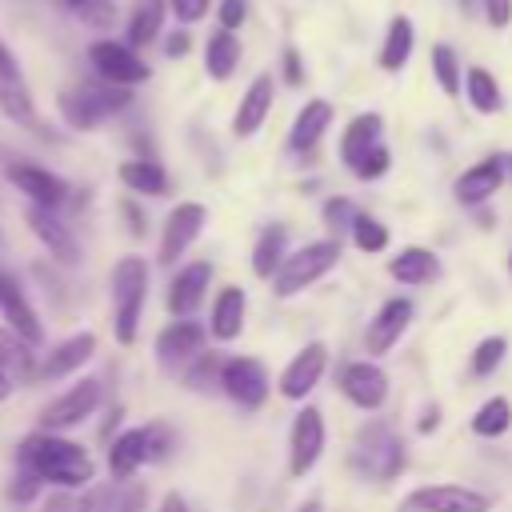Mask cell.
Here are the masks:
<instances>
[{
    "label": "cell",
    "instance_id": "obj_25",
    "mask_svg": "<svg viewBox=\"0 0 512 512\" xmlns=\"http://www.w3.org/2000/svg\"><path fill=\"white\" fill-rule=\"evenodd\" d=\"M328 124H332V104H328V100H308V104L296 112L292 128H288V148H292V152H308V148L328 132Z\"/></svg>",
    "mask_w": 512,
    "mask_h": 512
},
{
    "label": "cell",
    "instance_id": "obj_48",
    "mask_svg": "<svg viewBox=\"0 0 512 512\" xmlns=\"http://www.w3.org/2000/svg\"><path fill=\"white\" fill-rule=\"evenodd\" d=\"M188 48H192V40H188V32H172V36L164 40V52H168L172 60H180V56H188Z\"/></svg>",
    "mask_w": 512,
    "mask_h": 512
},
{
    "label": "cell",
    "instance_id": "obj_41",
    "mask_svg": "<svg viewBox=\"0 0 512 512\" xmlns=\"http://www.w3.org/2000/svg\"><path fill=\"white\" fill-rule=\"evenodd\" d=\"M388 164H392V160H388V148H384V144H376V148H372V152H368L352 172H356L360 180H380V176L388 172Z\"/></svg>",
    "mask_w": 512,
    "mask_h": 512
},
{
    "label": "cell",
    "instance_id": "obj_39",
    "mask_svg": "<svg viewBox=\"0 0 512 512\" xmlns=\"http://www.w3.org/2000/svg\"><path fill=\"white\" fill-rule=\"evenodd\" d=\"M504 352H508V340H504V336H484V340L476 344V352H472V360H468V368H472V376H492V372L500 368V360H504Z\"/></svg>",
    "mask_w": 512,
    "mask_h": 512
},
{
    "label": "cell",
    "instance_id": "obj_12",
    "mask_svg": "<svg viewBox=\"0 0 512 512\" xmlns=\"http://www.w3.org/2000/svg\"><path fill=\"white\" fill-rule=\"evenodd\" d=\"M340 392H344L356 408L376 412V408L388 400V376H384V368L372 364V360H352V364L340 368Z\"/></svg>",
    "mask_w": 512,
    "mask_h": 512
},
{
    "label": "cell",
    "instance_id": "obj_31",
    "mask_svg": "<svg viewBox=\"0 0 512 512\" xmlns=\"http://www.w3.org/2000/svg\"><path fill=\"white\" fill-rule=\"evenodd\" d=\"M120 180L140 196H168V172L156 160H124Z\"/></svg>",
    "mask_w": 512,
    "mask_h": 512
},
{
    "label": "cell",
    "instance_id": "obj_15",
    "mask_svg": "<svg viewBox=\"0 0 512 512\" xmlns=\"http://www.w3.org/2000/svg\"><path fill=\"white\" fill-rule=\"evenodd\" d=\"M8 180L16 184V192H24L32 204L40 208H60L68 200V184L48 172V168H36V164H8Z\"/></svg>",
    "mask_w": 512,
    "mask_h": 512
},
{
    "label": "cell",
    "instance_id": "obj_16",
    "mask_svg": "<svg viewBox=\"0 0 512 512\" xmlns=\"http://www.w3.org/2000/svg\"><path fill=\"white\" fill-rule=\"evenodd\" d=\"M0 316H4V324L20 336V340H28V344H40L44 340V328H40V320H36V308L28 304V296L20 292V284L0 268Z\"/></svg>",
    "mask_w": 512,
    "mask_h": 512
},
{
    "label": "cell",
    "instance_id": "obj_2",
    "mask_svg": "<svg viewBox=\"0 0 512 512\" xmlns=\"http://www.w3.org/2000/svg\"><path fill=\"white\" fill-rule=\"evenodd\" d=\"M132 104V88H120V84H108V80H88L80 88H68L60 92V116L68 128H80V132H92L100 128L108 116L124 112Z\"/></svg>",
    "mask_w": 512,
    "mask_h": 512
},
{
    "label": "cell",
    "instance_id": "obj_17",
    "mask_svg": "<svg viewBox=\"0 0 512 512\" xmlns=\"http://www.w3.org/2000/svg\"><path fill=\"white\" fill-rule=\"evenodd\" d=\"M500 184H504V160H500V156H488V160H476L472 168H464V172L456 176L452 192H456L460 204L476 208V204L492 200V196L500 192Z\"/></svg>",
    "mask_w": 512,
    "mask_h": 512
},
{
    "label": "cell",
    "instance_id": "obj_38",
    "mask_svg": "<svg viewBox=\"0 0 512 512\" xmlns=\"http://www.w3.org/2000/svg\"><path fill=\"white\" fill-rule=\"evenodd\" d=\"M352 244H356L360 252H384V248H388V228H384L376 216L356 212V220H352Z\"/></svg>",
    "mask_w": 512,
    "mask_h": 512
},
{
    "label": "cell",
    "instance_id": "obj_55",
    "mask_svg": "<svg viewBox=\"0 0 512 512\" xmlns=\"http://www.w3.org/2000/svg\"><path fill=\"white\" fill-rule=\"evenodd\" d=\"M296 512H320V500H308L304 508H296Z\"/></svg>",
    "mask_w": 512,
    "mask_h": 512
},
{
    "label": "cell",
    "instance_id": "obj_49",
    "mask_svg": "<svg viewBox=\"0 0 512 512\" xmlns=\"http://www.w3.org/2000/svg\"><path fill=\"white\" fill-rule=\"evenodd\" d=\"M284 80H288V84H300V80H304V68H300L296 48H284Z\"/></svg>",
    "mask_w": 512,
    "mask_h": 512
},
{
    "label": "cell",
    "instance_id": "obj_33",
    "mask_svg": "<svg viewBox=\"0 0 512 512\" xmlns=\"http://www.w3.org/2000/svg\"><path fill=\"white\" fill-rule=\"evenodd\" d=\"M116 508V492L112 488H84V496L76 492H60L48 500V512H112Z\"/></svg>",
    "mask_w": 512,
    "mask_h": 512
},
{
    "label": "cell",
    "instance_id": "obj_5",
    "mask_svg": "<svg viewBox=\"0 0 512 512\" xmlns=\"http://www.w3.org/2000/svg\"><path fill=\"white\" fill-rule=\"evenodd\" d=\"M492 496L464 488V484H424L412 488L396 512H488Z\"/></svg>",
    "mask_w": 512,
    "mask_h": 512
},
{
    "label": "cell",
    "instance_id": "obj_7",
    "mask_svg": "<svg viewBox=\"0 0 512 512\" xmlns=\"http://www.w3.org/2000/svg\"><path fill=\"white\" fill-rule=\"evenodd\" d=\"M320 452H324V416H320V408L304 404L292 420V432H288V472L296 480L308 476L312 464L320 460Z\"/></svg>",
    "mask_w": 512,
    "mask_h": 512
},
{
    "label": "cell",
    "instance_id": "obj_50",
    "mask_svg": "<svg viewBox=\"0 0 512 512\" xmlns=\"http://www.w3.org/2000/svg\"><path fill=\"white\" fill-rule=\"evenodd\" d=\"M0 76H20V64H16V56L8 52L4 40H0Z\"/></svg>",
    "mask_w": 512,
    "mask_h": 512
},
{
    "label": "cell",
    "instance_id": "obj_20",
    "mask_svg": "<svg viewBox=\"0 0 512 512\" xmlns=\"http://www.w3.org/2000/svg\"><path fill=\"white\" fill-rule=\"evenodd\" d=\"M28 228L36 232V240L48 248V256H56L60 264H76V240L68 232V224L56 216V208H28Z\"/></svg>",
    "mask_w": 512,
    "mask_h": 512
},
{
    "label": "cell",
    "instance_id": "obj_34",
    "mask_svg": "<svg viewBox=\"0 0 512 512\" xmlns=\"http://www.w3.org/2000/svg\"><path fill=\"white\" fill-rule=\"evenodd\" d=\"M464 96H468V104L476 108V112H500V84H496V76L488 72V68H468L464 72Z\"/></svg>",
    "mask_w": 512,
    "mask_h": 512
},
{
    "label": "cell",
    "instance_id": "obj_4",
    "mask_svg": "<svg viewBox=\"0 0 512 512\" xmlns=\"http://www.w3.org/2000/svg\"><path fill=\"white\" fill-rule=\"evenodd\" d=\"M336 260H340V240H312V244L288 252L284 264H280V272L272 276V280H276V296H296V292H304V288L316 284L328 268H336Z\"/></svg>",
    "mask_w": 512,
    "mask_h": 512
},
{
    "label": "cell",
    "instance_id": "obj_27",
    "mask_svg": "<svg viewBox=\"0 0 512 512\" xmlns=\"http://www.w3.org/2000/svg\"><path fill=\"white\" fill-rule=\"evenodd\" d=\"M148 460V428H128V432H120L116 440H112V448H108V468H112V476H132L140 464Z\"/></svg>",
    "mask_w": 512,
    "mask_h": 512
},
{
    "label": "cell",
    "instance_id": "obj_45",
    "mask_svg": "<svg viewBox=\"0 0 512 512\" xmlns=\"http://www.w3.org/2000/svg\"><path fill=\"white\" fill-rule=\"evenodd\" d=\"M168 448H172V432L164 424H152L148 428V460H164Z\"/></svg>",
    "mask_w": 512,
    "mask_h": 512
},
{
    "label": "cell",
    "instance_id": "obj_23",
    "mask_svg": "<svg viewBox=\"0 0 512 512\" xmlns=\"http://www.w3.org/2000/svg\"><path fill=\"white\" fill-rule=\"evenodd\" d=\"M380 128H384V120H380L376 112L352 116L348 128H344V136H340V160H344L348 168H356V164L380 144Z\"/></svg>",
    "mask_w": 512,
    "mask_h": 512
},
{
    "label": "cell",
    "instance_id": "obj_19",
    "mask_svg": "<svg viewBox=\"0 0 512 512\" xmlns=\"http://www.w3.org/2000/svg\"><path fill=\"white\" fill-rule=\"evenodd\" d=\"M272 96H276L272 76H268V72H260V76L244 88V96H240V104H236L232 132H236V136H256V132H260V124H264V120H268V112H272Z\"/></svg>",
    "mask_w": 512,
    "mask_h": 512
},
{
    "label": "cell",
    "instance_id": "obj_10",
    "mask_svg": "<svg viewBox=\"0 0 512 512\" xmlns=\"http://www.w3.org/2000/svg\"><path fill=\"white\" fill-rule=\"evenodd\" d=\"M204 220H208L204 204H196V200L176 204V208L168 212V220H164V236H160V264H176V256H184V252H188V244L204 232Z\"/></svg>",
    "mask_w": 512,
    "mask_h": 512
},
{
    "label": "cell",
    "instance_id": "obj_29",
    "mask_svg": "<svg viewBox=\"0 0 512 512\" xmlns=\"http://www.w3.org/2000/svg\"><path fill=\"white\" fill-rule=\"evenodd\" d=\"M236 64H240V40H236V32L216 28L208 36V44H204V72L212 80H228L236 72Z\"/></svg>",
    "mask_w": 512,
    "mask_h": 512
},
{
    "label": "cell",
    "instance_id": "obj_3",
    "mask_svg": "<svg viewBox=\"0 0 512 512\" xmlns=\"http://www.w3.org/2000/svg\"><path fill=\"white\" fill-rule=\"evenodd\" d=\"M144 300H148V264H144V256H120L116 268H112V320H116L112 328H116L120 344L136 340Z\"/></svg>",
    "mask_w": 512,
    "mask_h": 512
},
{
    "label": "cell",
    "instance_id": "obj_30",
    "mask_svg": "<svg viewBox=\"0 0 512 512\" xmlns=\"http://www.w3.org/2000/svg\"><path fill=\"white\" fill-rule=\"evenodd\" d=\"M284 244H288V228L284 224H272V228H264L260 232V240H256V248H252V272L260 276V280H272L276 272H280V264H284Z\"/></svg>",
    "mask_w": 512,
    "mask_h": 512
},
{
    "label": "cell",
    "instance_id": "obj_46",
    "mask_svg": "<svg viewBox=\"0 0 512 512\" xmlns=\"http://www.w3.org/2000/svg\"><path fill=\"white\" fill-rule=\"evenodd\" d=\"M484 20L492 28H508L512 24V0H484Z\"/></svg>",
    "mask_w": 512,
    "mask_h": 512
},
{
    "label": "cell",
    "instance_id": "obj_8",
    "mask_svg": "<svg viewBox=\"0 0 512 512\" xmlns=\"http://www.w3.org/2000/svg\"><path fill=\"white\" fill-rule=\"evenodd\" d=\"M96 404H100V380H80V384H72L64 396H56L44 412H40V424H44V432H64V428H76L80 420H88L92 412H96Z\"/></svg>",
    "mask_w": 512,
    "mask_h": 512
},
{
    "label": "cell",
    "instance_id": "obj_53",
    "mask_svg": "<svg viewBox=\"0 0 512 512\" xmlns=\"http://www.w3.org/2000/svg\"><path fill=\"white\" fill-rule=\"evenodd\" d=\"M12 384H16V376H12V372H8L4 364H0V400H4L8 392H12Z\"/></svg>",
    "mask_w": 512,
    "mask_h": 512
},
{
    "label": "cell",
    "instance_id": "obj_6",
    "mask_svg": "<svg viewBox=\"0 0 512 512\" xmlns=\"http://www.w3.org/2000/svg\"><path fill=\"white\" fill-rule=\"evenodd\" d=\"M88 60H92L96 76L108 80V84L136 88V84L148 80V64L136 56L132 44H120V40H92V44H88Z\"/></svg>",
    "mask_w": 512,
    "mask_h": 512
},
{
    "label": "cell",
    "instance_id": "obj_43",
    "mask_svg": "<svg viewBox=\"0 0 512 512\" xmlns=\"http://www.w3.org/2000/svg\"><path fill=\"white\" fill-rule=\"evenodd\" d=\"M216 16H220V28L236 32V28H240V24L248 20V0H220Z\"/></svg>",
    "mask_w": 512,
    "mask_h": 512
},
{
    "label": "cell",
    "instance_id": "obj_36",
    "mask_svg": "<svg viewBox=\"0 0 512 512\" xmlns=\"http://www.w3.org/2000/svg\"><path fill=\"white\" fill-rule=\"evenodd\" d=\"M28 348H32V344L20 340L12 328L0 332V364H4L16 380H36V364H32V352H28Z\"/></svg>",
    "mask_w": 512,
    "mask_h": 512
},
{
    "label": "cell",
    "instance_id": "obj_42",
    "mask_svg": "<svg viewBox=\"0 0 512 512\" xmlns=\"http://www.w3.org/2000/svg\"><path fill=\"white\" fill-rule=\"evenodd\" d=\"M36 492H40V476H36L32 468H24V464H20V472H16V480L8 484V496H12L16 504H28V500H32Z\"/></svg>",
    "mask_w": 512,
    "mask_h": 512
},
{
    "label": "cell",
    "instance_id": "obj_44",
    "mask_svg": "<svg viewBox=\"0 0 512 512\" xmlns=\"http://www.w3.org/2000/svg\"><path fill=\"white\" fill-rule=\"evenodd\" d=\"M208 4H212V0H168V8L176 12L180 24H196V20H204V16H208Z\"/></svg>",
    "mask_w": 512,
    "mask_h": 512
},
{
    "label": "cell",
    "instance_id": "obj_57",
    "mask_svg": "<svg viewBox=\"0 0 512 512\" xmlns=\"http://www.w3.org/2000/svg\"><path fill=\"white\" fill-rule=\"evenodd\" d=\"M508 272H512V256H508Z\"/></svg>",
    "mask_w": 512,
    "mask_h": 512
},
{
    "label": "cell",
    "instance_id": "obj_58",
    "mask_svg": "<svg viewBox=\"0 0 512 512\" xmlns=\"http://www.w3.org/2000/svg\"><path fill=\"white\" fill-rule=\"evenodd\" d=\"M0 244H4V236H0Z\"/></svg>",
    "mask_w": 512,
    "mask_h": 512
},
{
    "label": "cell",
    "instance_id": "obj_37",
    "mask_svg": "<svg viewBox=\"0 0 512 512\" xmlns=\"http://www.w3.org/2000/svg\"><path fill=\"white\" fill-rule=\"evenodd\" d=\"M432 80L440 84L444 96H460V60H456V48L452 44H432Z\"/></svg>",
    "mask_w": 512,
    "mask_h": 512
},
{
    "label": "cell",
    "instance_id": "obj_11",
    "mask_svg": "<svg viewBox=\"0 0 512 512\" xmlns=\"http://www.w3.org/2000/svg\"><path fill=\"white\" fill-rule=\"evenodd\" d=\"M204 340H208V328L200 320H188V316H176L160 336H156V356L164 368H176V364H188L196 356H204Z\"/></svg>",
    "mask_w": 512,
    "mask_h": 512
},
{
    "label": "cell",
    "instance_id": "obj_22",
    "mask_svg": "<svg viewBox=\"0 0 512 512\" xmlns=\"http://www.w3.org/2000/svg\"><path fill=\"white\" fill-rule=\"evenodd\" d=\"M244 312H248V296H244V288H236V284L220 288L216 300H212L208 332H212L216 340H236L240 328H244Z\"/></svg>",
    "mask_w": 512,
    "mask_h": 512
},
{
    "label": "cell",
    "instance_id": "obj_14",
    "mask_svg": "<svg viewBox=\"0 0 512 512\" xmlns=\"http://www.w3.org/2000/svg\"><path fill=\"white\" fill-rule=\"evenodd\" d=\"M408 320H412V300H404V296H392V300H384L380 304V312L368 320V332H364V348L372 352V356H384L400 336H404V328H408Z\"/></svg>",
    "mask_w": 512,
    "mask_h": 512
},
{
    "label": "cell",
    "instance_id": "obj_21",
    "mask_svg": "<svg viewBox=\"0 0 512 512\" xmlns=\"http://www.w3.org/2000/svg\"><path fill=\"white\" fill-rule=\"evenodd\" d=\"M92 352H96V336H92V332H76V336L60 340V344L40 360L36 376H40V380H60V376L76 372L84 360H92Z\"/></svg>",
    "mask_w": 512,
    "mask_h": 512
},
{
    "label": "cell",
    "instance_id": "obj_24",
    "mask_svg": "<svg viewBox=\"0 0 512 512\" xmlns=\"http://www.w3.org/2000/svg\"><path fill=\"white\" fill-rule=\"evenodd\" d=\"M388 272H392V280L416 288V284H432V280L440 276V260H436L428 248L408 244V248H400V252L388 260Z\"/></svg>",
    "mask_w": 512,
    "mask_h": 512
},
{
    "label": "cell",
    "instance_id": "obj_40",
    "mask_svg": "<svg viewBox=\"0 0 512 512\" xmlns=\"http://www.w3.org/2000/svg\"><path fill=\"white\" fill-rule=\"evenodd\" d=\"M352 220H356V208H352V200H344V196H336V200H328L324 204V224L332 228V232H352Z\"/></svg>",
    "mask_w": 512,
    "mask_h": 512
},
{
    "label": "cell",
    "instance_id": "obj_1",
    "mask_svg": "<svg viewBox=\"0 0 512 512\" xmlns=\"http://www.w3.org/2000/svg\"><path fill=\"white\" fill-rule=\"evenodd\" d=\"M20 464L32 468V472L40 476V484H56L60 492H80V488H88L92 476H96L92 456H88L80 444H72V440H64V436H52V432L28 436V440L20 444Z\"/></svg>",
    "mask_w": 512,
    "mask_h": 512
},
{
    "label": "cell",
    "instance_id": "obj_51",
    "mask_svg": "<svg viewBox=\"0 0 512 512\" xmlns=\"http://www.w3.org/2000/svg\"><path fill=\"white\" fill-rule=\"evenodd\" d=\"M160 512H188V504H184L176 492H168V496L160 500Z\"/></svg>",
    "mask_w": 512,
    "mask_h": 512
},
{
    "label": "cell",
    "instance_id": "obj_32",
    "mask_svg": "<svg viewBox=\"0 0 512 512\" xmlns=\"http://www.w3.org/2000/svg\"><path fill=\"white\" fill-rule=\"evenodd\" d=\"M0 112L24 128H36V104L28 96L24 76H0Z\"/></svg>",
    "mask_w": 512,
    "mask_h": 512
},
{
    "label": "cell",
    "instance_id": "obj_18",
    "mask_svg": "<svg viewBox=\"0 0 512 512\" xmlns=\"http://www.w3.org/2000/svg\"><path fill=\"white\" fill-rule=\"evenodd\" d=\"M208 284H212V264L208 260H196V264L180 268L168 284V312L172 316H192L200 308V300L208 296Z\"/></svg>",
    "mask_w": 512,
    "mask_h": 512
},
{
    "label": "cell",
    "instance_id": "obj_9",
    "mask_svg": "<svg viewBox=\"0 0 512 512\" xmlns=\"http://www.w3.org/2000/svg\"><path fill=\"white\" fill-rule=\"evenodd\" d=\"M220 388L240 404V408H260L268 400V372L252 356H232L220 368Z\"/></svg>",
    "mask_w": 512,
    "mask_h": 512
},
{
    "label": "cell",
    "instance_id": "obj_52",
    "mask_svg": "<svg viewBox=\"0 0 512 512\" xmlns=\"http://www.w3.org/2000/svg\"><path fill=\"white\" fill-rule=\"evenodd\" d=\"M436 428H440V412H436V408H428V412H424V420H420V432H436Z\"/></svg>",
    "mask_w": 512,
    "mask_h": 512
},
{
    "label": "cell",
    "instance_id": "obj_26",
    "mask_svg": "<svg viewBox=\"0 0 512 512\" xmlns=\"http://www.w3.org/2000/svg\"><path fill=\"white\" fill-rule=\"evenodd\" d=\"M412 48H416L412 20L408 16H392L388 20V32H384V44H380V68L384 72H400L412 60Z\"/></svg>",
    "mask_w": 512,
    "mask_h": 512
},
{
    "label": "cell",
    "instance_id": "obj_35",
    "mask_svg": "<svg viewBox=\"0 0 512 512\" xmlns=\"http://www.w3.org/2000/svg\"><path fill=\"white\" fill-rule=\"evenodd\" d=\"M508 428H512V404H508L504 396L484 400V404L476 408V416H472V432L484 436V440H496V436H504Z\"/></svg>",
    "mask_w": 512,
    "mask_h": 512
},
{
    "label": "cell",
    "instance_id": "obj_28",
    "mask_svg": "<svg viewBox=\"0 0 512 512\" xmlns=\"http://www.w3.org/2000/svg\"><path fill=\"white\" fill-rule=\"evenodd\" d=\"M164 16H168V0H132V12H128V44L132 48H144L160 36L164 28Z\"/></svg>",
    "mask_w": 512,
    "mask_h": 512
},
{
    "label": "cell",
    "instance_id": "obj_13",
    "mask_svg": "<svg viewBox=\"0 0 512 512\" xmlns=\"http://www.w3.org/2000/svg\"><path fill=\"white\" fill-rule=\"evenodd\" d=\"M324 368H328V348H324L320 340L304 344V348L288 360V368L280 372V396H284V400H304V396L320 384Z\"/></svg>",
    "mask_w": 512,
    "mask_h": 512
},
{
    "label": "cell",
    "instance_id": "obj_54",
    "mask_svg": "<svg viewBox=\"0 0 512 512\" xmlns=\"http://www.w3.org/2000/svg\"><path fill=\"white\" fill-rule=\"evenodd\" d=\"M124 216H128V220H132V232H136V236H140V232H144V220H140V212H136V208H132V204H124Z\"/></svg>",
    "mask_w": 512,
    "mask_h": 512
},
{
    "label": "cell",
    "instance_id": "obj_47",
    "mask_svg": "<svg viewBox=\"0 0 512 512\" xmlns=\"http://www.w3.org/2000/svg\"><path fill=\"white\" fill-rule=\"evenodd\" d=\"M88 24H108L112 20V4L108 0H92V4H84V8H76Z\"/></svg>",
    "mask_w": 512,
    "mask_h": 512
},
{
    "label": "cell",
    "instance_id": "obj_56",
    "mask_svg": "<svg viewBox=\"0 0 512 512\" xmlns=\"http://www.w3.org/2000/svg\"><path fill=\"white\" fill-rule=\"evenodd\" d=\"M68 4H72V8H84V4H92V0H68Z\"/></svg>",
    "mask_w": 512,
    "mask_h": 512
}]
</instances>
